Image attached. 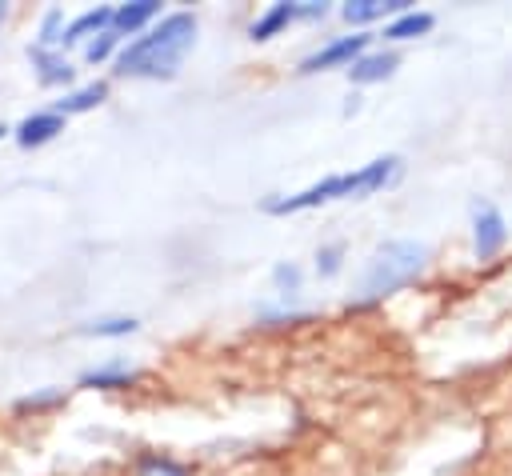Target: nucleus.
Instances as JSON below:
<instances>
[{
    "mask_svg": "<svg viewBox=\"0 0 512 476\" xmlns=\"http://www.w3.org/2000/svg\"><path fill=\"white\" fill-rule=\"evenodd\" d=\"M340 256H344V244L336 240V244H324L320 252H316V272L320 276H336L340 272Z\"/></svg>",
    "mask_w": 512,
    "mask_h": 476,
    "instance_id": "6ab92c4d",
    "label": "nucleus"
},
{
    "mask_svg": "<svg viewBox=\"0 0 512 476\" xmlns=\"http://www.w3.org/2000/svg\"><path fill=\"white\" fill-rule=\"evenodd\" d=\"M504 244H508L504 212L496 204H472V248H476V260L496 256Z\"/></svg>",
    "mask_w": 512,
    "mask_h": 476,
    "instance_id": "20e7f679",
    "label": "nucleus"
},
{
    "mask_svg": "<svg viewBox=\"0 0 512 476\" xmlns=\"http://www.w3.org/2000/svg\"><path fill=\"white\" fill-rule=\"evenodd\" d=\"M136 476H188V468L176 464L172 456H144L136 464Z\"/></svg>",
    "mask_w": 512,
    "mask_h": 476,
    "instance_id": "dca6fc26",
    "label": "nucleus"
},
{
    "mask_svg": "<svg viewBox=\"0 0 512 476\" xmlns=\"http://www.w3.org/2000/svg\"><path fill=\"white\" fill-rule=\"evenodd\" d=\"M152 16H160V0H132V4H116V12H112V32H116V36H128V32L144 28Z\"/></svg>",
    "mask_w": 512,
    "mask_h": 476,
    "instance_id": "1a4fd4ad",
    "label": "nucleus"
},
{
    "mask_svg": "<svg viewBox=\"0 0 512 476\" xmlns=\"http://www.w3.org/2000/svg\"><path fill=\"white\" fill-rule=\"evenodd\" d=\"M272 280H276V288H284L288 296L300 292V268H296V264H276V268H272Z\"/></svg>",
    "mask_w": 512,
    "mask_h": 476,
    "instance_id": "412c9836",
    "label": "nucleus"
},
{
    "mask_svg": "<svg viewBox=\"0 0 512 476\" xmlns=\"http://www.w3.org/2000/svg\"><path fill=\"white\" fill-rule=\"evenodd\" d=\"M28 56H32V64L40 68V80H44V84H68V80H72V64H68L64 56H56V52H48V48H28Z\"/></svg>",
    "mask_w": 512,
    "mask_h": 476,
    "instance_id": "2eb2a0df",
    "label": "nucleus"
},
{
    "mask_svg": "<svg viewBox=\"0 0 512 476\" xmlns=\"http://www.w3.org/2000/svg\"><path fill=\"white\" fill-rule=\"evenodd\" d=\"M432 24H436L432 12H404V16H396V20L384 24V36L388 40H412V36H424Z\"/></svg>",
    "mask_w": 512,
    "mask_h": 476,
    "instance_id": "4468645a",
    "label": "nucleus"
},
{
    "mask_svg": "<svg viewBox=\"0 0 512 476\" xmlns=\"http://www.w3.org/2000/svg\"><path fill=\"white\" fill-rule=\"evenodd\" d=\"M104 96H108V84H104V80H92V84H84V88L68 92L64 100H56V108H52V112H60V116H72V112H88V108H96Z\"/></svg>",
    "mask_w": 512,
    "mask_h": 476,
    "instance_id": "ddd939ff",
    "label": "nucleus"
},
{
    "mask_svg": "<svg viewBox=\"0 0 512 476\" xmlns=\"http://www.w3.org/2000/svg\"><path fill=\"white\" fill-rule=\"evenodd\" d=\"M4 132H12V128H4V124H0V136H4Z\"/></svg>",
    "mask_w": 512,
    "mask_h": 476,
    "instance_id": "5701e85b",
    "label": "nucleus"
},
{
    "mask_svg": "<svg viewBox=\"0 0 512 476\" xmlns=\"http://www.w3.org/2000/svg\"><path fill=\"white\" fill-rule=\"evenodd\" d=\"M388 12L404 16V12H412V8H408V0H348V4L340 8V16H344L348 24H368V20H380V16H388Z\"/></svg>",
    "mask_w": 512,
    "mask_h": 476,
    "instance_id": "6e6552de",
    "label": "nucleus"
},
{
    "mask_svg": "<svg viewBox=\"0 0 512 476\" xmlns=\"http://www.w3.org/2000/svg\"><path fill=\"white\" fill-rule=\"evenodd\" d=\"M196 40V16L192 12H172L160 24H152L144 36H136L128 48L116 56V72H136V76H172L184 60V52Z\"/></svg>",
    "mask_w": 512,
    "mask_h": 476,
    "instance_id": "f257e3e1",
    "label": "nucleus"
},
{
    "mask_svg": "<svg viewBox=\"0 0 512 476\" xmlns=\"http://www.w3.org/2000/svg\"><path fill=\"white\" fill-rule=\"evenodd\" d=\"M80 332H88V336H128V332H136V320H132V316H116V320H96V324H84Z\"/></svg>",
    "mask_w": 512,
    "mask_h": 476,
    "instance_id": "f3484780",
    "label": "nucleus"
},
{
    "mask_svg": "<svg viewBox=\"0 0 512 476\" xmlns=\"http://www.w3.org/2000/svg\"><path fill=\"white\" fill-rule=\"evenodd\" d=\"M12 132H16V144L20 148H40V144H48V140H56L64 132V116L60 112H32Z\"/></svg>",
    "mask_w": 512,
    "mask_h": 476,
    "instance_id": "423d86ee",
    "label": "nucleus"
},
{
    "mask_svg": "<svg viewBox=\"0 0 512 476\" xmlns=\"http://www.w3.org/2000/svg\"><path fill=\"white\" fill-rule=\"evenodd\" d=\"M116 44H120V36L108 28V32H100L96 40H88L84 60H88V64H100V60H108V56H112V48H116Z\"/></svg>",
    "mask_w": 512,
    "mask_h": 476,
    "instance_id": "a211bd4d",
    "label": "nucleus"
},
{
    "mask_svg": "<svg viewBox=\"0 0 512 476\" xmlns=\"http://www.w3.org/2000/svg\"><path fill=\"white\" fill-rule=\"evenodd\" d=\"M4 16H8V4H0V24H4Z\"/></svg>",
    "mask_w": 512,
    "mask_h": 476,
    "instance_id": "4be33fe9",
    "label": "nucleus"
},
{
    "mask_svg": "<svg viewBox=\"0 0 512 476\" xmlns=\"http://www.w3.org/2000/svg\"><path fill=\"white\" fill-rule=\"evenodd\" d=\"M136 376H140V372H136L132 364L112 360V364H100V368L84 372V376H80V384H84V388H124V384H132Z\"/></svg>",
    "mask_w": 512,
    "mask_h": 476,
    "instance_id": "f8f14e48",
    "label": "nucleus"
},
{
    "mask_svg": "<svg viewBox=\"0 0 512 476\" xmlns=\"http://www.w3.org/2000/svg\"><path fill=\"white\" fill-rule=\"evenodd\" d=\"M112 12H116L112 4H104V8H88L84 16H76V20L64 28L60 40H64V44H76V40H84V36H92V32H96V36L108 32V28H112Z\"/></svg>",
    "mask_w": 512,
    "mask_h": 476,
    "instance_id": "9b49d317",
    "label": "nucleus"
},
{
    "mask_svg": "<svg viewBox=\"0 0 512 476\" xmlns=\"http://www.w3.org/2000/svg\"><path fill=\"white\" fill-rule=\"evenodd\" d=\"M368 32H352V36H340V40H332V44H324V48H316L312 56H304L300 60V72H320V68H336V64H352L356 56H364V48H368Z\"/></svg>",
    "mask_w": 512,
    "mask_h": 476,
    "instance_id": "39448f33",
    "label": "nucleus"
},
{
    "mask_svg": "<svg viewBox=\"0 0 512 476\" xmlns=\"http://www.w3.org/2000/svg\"><path fill=\"white\" fill-rule=\"evenodd\" d=\"M292 20H300V4H288V0H280V4H272L264 16H256V20H252L248 36H252V40H268V36H276L280 28H288Z\"/></svg>",
    "mask_w": 512,
    "mask_h": 476,
    "instance_id": "9d476101",
    "label": "nucleus"
},
{
    "mask_svg": "<svg viewBox=\"0 0 512 476\" xmlns=\"http://www.w3.org/2000/svg\"><path fill=\"white\" fill-rule=\"evenodd\" d=\"M400 172V156H376L368 164H360L356 172H340V176H328L296 196H280V200H268L264 208L284 216V212H304V208H316L324 200H344V196H368V192H380L392 176Z\"/></svg>",
    "mask_w": 512,
    "mask_h": 476,
    "instance_id": "f03ea898",
    "label": "nucleus"
},
{
    "mask_svg": "<svg viewBox=\"0 0 512 476\" xmlns=\"http://www.w3.org/2000/svg\"><path fill=\"white\" fill-rule=\"evenodd\" d=\"M60 20H64V12H60V8H48L44 24H40V44H60V36H64Z\"/></svg>",
    "mask_w": 512,
    "mask_h": 476,
    "instance_id": "aec40b11",
    "label": "nucleus"
},
{
    "mask_svg": "<svg viewBox=\"0 0 512 476\" xmlns=\"http://www.w3.org/2000/svg\"><path fill=\"white\" fill-rule=\"evenodd\" d=\"M396 64H400L396 52H364V56H356V60L348 64V80H352V84H376V80L392 76Z\"/></svg>",
    "mask_w": 512,
    "mask_h": 476,
    "instance_id": "0eeeda50",
    "label": "nucleus"
},
{
    "mask_svg": "<svg viewBox=\"0 0 512 476\" xmlns=\"http://www.w3.org/2000/svg\"><path fill=\"white\" fill-rule=\"evenodd\" d=\"M424 264H428V244L424 240H384L364 260L356 304H372V300L404 288L408 280H416L424 272Z\"/></svg>",
    "mask_w": 512,
    "mask_h": 476,
    "instance_id": "7ed1b4c3",
    "label": "nucleus"
}]
</instances>
